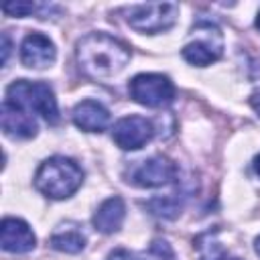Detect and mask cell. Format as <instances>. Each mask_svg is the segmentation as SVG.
Masks as SVG:
<instances>
[{
  "label": "cell",
  "instance_id": "obj_1",
  "mask_svg": "<svg viewBox=\"0 0 260 260\" xmlns=\"http://www.w3.org/2000/svg\"><path fill=\"white\" fill-rule=\"evenodd\" d=\"M79 67L93 79H114L130 61V49L120 39L106 32H89L77 43Z\"/></svg>",
  "mask_w": 260,
  "mask_h": 260
},
{
  "label": "cell",
  "instance_id": "obj_2",
  "mask_svg": "<svg viewBox=\"0 0 260 260\" xmlns=\"http://www.w3.org/2000/svg\"><path fill=\"white\" fill-rule=\"evenodd\" d=\"M81 181L83 171L75 160L65 156L47 158L35 175V187L51 199H65L73 195L81 187Z\"/></svg>",
  "mask_w": 260,
  "mask_h": 260
},
{
  "label": "cell",
  "instance_id": "obj_3",
  "mask_svg": "<svg viewBox=\"0 0 260 260\" xmlns=\"http://www.w3.org/2000/svg\"><path fill=\"white\" fill-rule=\"evenodd\" d=\"M6 102L16 104L28 112H37L51 124H57V120H59L57 100H55L49 83L18 79L6 87Z\"/></svg>",
  "mask_w": 260,
  "mask_h": 260
},
{
  "label": "cell",
  "instance_id": "obj_4",
  "mask_svg": "<svg viewBox=\"0 0 260 260\" xmlns=\"http://www.w3.org/2000/svg\"><path fill=\"white\" fill-rule=\"evenodd\" d=\"M179 16V6L173 2H148L126 8V22L138 32H162L169 30Z\"/></svg>",
  "mask_w": 260,
  "mask_h": 260
},
{
  "label": "cell",
  "instance_id": "obj_5",
  "mask_svg": "<svg viewBox=\"0 0 260 260\" xmlns=\"http://www.w3.org/2000/svg\"><path fill=\"white\" fill-rule=\"evenodd\" d=\"M193 32H195L193 39L183 47L185 61L199 67H205L217 61L223 53V39L219 28L209 22H201L193 28Z\"/></svg>",
  "mask_w": 260,
  "mask_h": 260
},
{
  "label": "cell",
  "instance_id": "obj_6",
  "mask_svg": "<svg viewBox=\"0 0 260 260\" xmlns=\"http://www.w3.org/2000/svg\"><path fill=\"white\" fill-rule=\"evenodd\" d=\"M130 98L148 108H160L173 102L175 87L162 73H138L128 83Z\"/></svg>",
  "mask_w": 260,
  "mask_h": 260
},
{
  "label": "cell",
  "instance_id": "obj_7",
  "mask_svg": "<svg viewBox=\"0 0 260 260\" xmlns=\"http://www.w3.org/2000/svg\"><path fill=\"white\" fill-rule=\"evenodd\" d=\"M177 177V167L171 158L162 156V154H156V156H150L146 160H142L132 173H130V179L134 185L138 187H165L169 183H173Z\"/></svg>",
  "mask_w": 260,
  "mask_h": 260
},
{
  "label": "cell",
  "instance_id": "obj_8",
  "mask_svg": "<svg viewBox=\"0 0 260 260\" xmlns=\"http://www.w3.org/2000/svg\"><path fill=\"white\" fill-rule=\"evenodd\" d=\"M154 136V128L150 120L142 116H126L114 124L112 138L114 142L124 150H136L142 148L150 138Z\"/></svg>",
  "mask_w": 260,
  "mask_h": 260
},
{
  "label": "cell",
  "instance_id": "obj_9",
  "mask_svg": "<svg viewBox=\"0 0 260 260\" xmlns=\"http://www.w3.org/2000/svg\"><path fill=\"white\" fill-rule=\"evenodd\" d=\"M0 244L4 252L26 254L35 248L37 238L26 221L16 219V217H6L2 219V225H0Z\"/></svg>",
  "mask_w": 260,
  "mask_h": 260
},
{
  "label": "cell",
  "instance_id": "obj_10",
  "mask_svg": "<svg viewBox=\"0 0 260 260\" xmlns=\"http://www.w3.org/2000/svg\"><path fill=\"white\" fill-rule=\"evenodd\" d=\"M55 57H57V51L49 37H45L43 32H30L24 37L20 45V61L26 67H32V69L49 67L53 65Z\"/></svg>",
  "mask_w": 260,
  "mask_h": 260
},
{
  "label": "cell",
  "instance_id": "obj_11",
  "mask_svg": "<svg viewBox=\"0 0 260 260\" xmlns=\"http://www.w3.org/2000/svg\"><path fill=\"white\" fill-rule=\"evenodd\" d=\"M2 128L8 136L14 138H30L37 134V120L32 114L16 104L2 102Z\"/></svg>",
  "mask_w": 260,
  "mask_h": 260
},
{
  "label": "cell",
  "instance_id": "obj_12",
  "mask_svg": "<svg viewBox=\"0 0 260 260\" xmlns=\"http://www.w3.org/2000/svg\"><path fill=\"white\" fill-rule=\"evenodd\" d=\"M73 122L85 132H102L110 124V112L95 100H83L73 108Z\"/></svg>",
  "mask_w": 260,
  "mask_h": 260
},
{
  "label": "cell",
  "instance_id": "obj_13",
  "mask_svg": "<svg viewBox=\"0 0 260 260\" xmlns=\"http://www.w3.org/2000/svg\"><path fill=\"white\" fill-rule=\"evenodd\" d=\"M124 215H126L124 201L120 197H110L93 213V225L102 234H114V232L120 230V225L124 221Z\"/></svg>",
  "mask_w": 260,
  "mask_h": 260
},
{
  "label": "cell",
  "instance_id": "obj_14",
  "mask_svg": "<svg viewBox=\"0 0 260 260\" xmlns=\"http://www.w3.org/2000/svg\"><path fill=\"white\" fill-rule=\"evenodd\" d=\"M49 244H51V248H55L59 252L77 254L85 248V236L75 228H67V230H61V232L53 234Z\"/></svg>",
  "mask_w": 260,
  "mask_h": 260
},
{
  "label": "cell",
  "instance_id": "obj_15",
  "mask_svg": "<svg viewBox=\"0 0 260 260\" xmlns=\"http://www.w3.org/2000/svg\"><path fill=\"white\" fill-rule=\"evenodd\" d=\"M148 209L158 217L171 219L181 213V201L177 197H156V199L148 201Z\"/></svg>",
  "mask_w": 260,
  "mask_h": 260
},
{
  "label": "cell",
  "instance_id": "obj_16",
  "mask_svg": "<svg viewBox=\"0 0 260 260\" xmlns=\"http://www.w3.org/2000/svg\"><path fill=\"white\" fill-rule=\"evenodd\" d=\"M144 260H175V252L167 240L156 238L150 242L148 250L144 252Z\"/></svg>",
  "mask_w": 260,
  "mask_h": 260
},
{
  "label": "cell",
  "instance_id": "obj_17",
  "mask_svg": "<svg viewBox=\"0 0 260 260\" xmlns=\"http://www.w3.org/2000/svg\"><path fill=\"white\" fill-rule=\"evenodd\" d=\"M2 10H4L8 16H28V14H32V12L37 10V4H32V2H22V0H18V2H6V4L2 6Z\"/></svg>",
  "mask_w": 260,
  "mask_h": 260
},
{
  "label": "cell",
  "instance_id": "obj_18",
  "mask_svg": "<svg viewBox=\"0 0 260 260\" xmlns=\"http://www.w3.org/2000/svg\"><path fill=\"white\" fill-rule=\"evenodd\" d=\"M106 260H136L128 250H116V252H112Z\"/></svg>",
  "mask_w": 260,
  "mask_h": 260
},
{
  "label": "cell",
  "instance_id": "obj_19",
  "mask_svg": "<svg viewBox=\"0 0 260 260\" xmlns=\"http://www.w3.org/2000/svg\"><path fill=\"white\" fill-rule=\"evenodd\" d=\"M250 102H252V108L260 114V91H256V93L252 95V100H250Z\"/></svg>",
  "mask_w": 260,
  "mask_h": 260
},
{
  "label": "cell",
  "instance_id": "obj_20",
  "mask_svg": "<svg viewBox=\"0 0 260 260\" xmlns=\"http://www.w3.org/2000/svg\"><path fill=\"white\" fill-rule=\"evenodd\" d=\"M254 171H256V173L260 175V154H258V156L254 158Z\"/></svg>",
  "mask_w": 260,
  "mask_h": 260
},
{
  "label": "cell",
  "instance_id": "obj_21",
  "mask_svg": "<svg viewBox=\"0 0 260 260\" xmlns=\"http://www.w3.org/2000/svg\"><path fill=\"white\" fill-rule=\"evenodd\" d=\"M254 248H256V254L260 256V236L256 238V244H254Z\"/></svg>",
  "mask_w": 260,
  "mask_h": 260
},
{
  "label": "cell",
  "instance_id": "obj_22",
  "mask_svg": "<svg viewBox=\"0 0 260 260\" xmlns=\"http://www.w3.org/2000/svg\"><path fill=\"white\" fill-rule=\"evenodd\" d=\"M215 260H240V258H225V256L221 254V256H219V258H215Z\"/></svg>",
  "mask_w": 260,
  "mask_h": 260
},
{
  "label": "cell",
  "instance_id": "obj_23",
  "mask_svg": "<svg viewBox=\"0 0 260 260\" xmlns=\"http://www.w3.org/2000/svg\"><path fill=\"white\" fill-rule=\"evenodd\" d=\"M256 28L260 30V12H258V18H256Z\"/></svg>",
  "mask_w": 260,
  "mask_h": 260
}]
</instances>
